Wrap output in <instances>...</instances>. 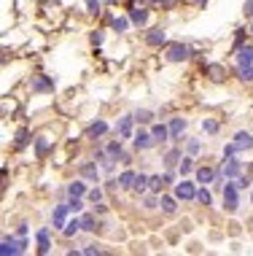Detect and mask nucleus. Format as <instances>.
I'll list each match as a JSON object with an SVG mask.
<instances>
[{"instance_id":"c03bdc74","label":"nucleus","mask_w":253,"mask_h":256,"mask_svg":"<svg viewBox=\"0 0 253 256\" xmlns=\"http://www.w3.org/2000/svg\"><path fill=\"white\" fill-rule=\"evenodd\" d=\"M103 38H105V35H103L100 30H97V32H92V43H95V46H100V43H103Z\"/></svg>"},{"instance_id":"09e8293b","label":"nucleus","mask_w":253,"mask_h":256,"mask_svg":"<svg viewBox=\"0 0 253 256\" xmlns=\"http://www.w3.org/2000/svg\"><path fill=\"white\" fill-rule=\"evenodd\" d=\"M16 235H19V238H24V235H27V224H19V229H16Z\"/></svg>"},{"instance_id":"a18cd8bd","label":"nucleus","mask_w":253,"mask_h":256,"mask_svg":"<svg viewBox=\"0 0 253 256\" xmlns=\"http://www.w3.org/2000/svg\"><path fill=\"white\" fill-rule=\"evenodd\" d=\"M243 8H245V16H251V19H253V0H245Z\"/></svg>"},{"instance_id":"a878e982","label":"nucleus","mask_w":253,"mask_h":256,"mask_svg":"<svg viewBox=\"0 0 253 256\" xmlns=\"http://www.w3.org/2000/svg\"><path fill=\"white\" fill-rule=\"evenodd\" d=\"M175 200H178V197H162V211H164V213H167V216H172V213H175V211H178V205H175Z\"/></svg>"},{"instance_id":"1a4fd4ad","label":"nucleus","mask_w":253,"mask_h":256,"mask_svg":"<svg viewBox=\"0 0 253 256\" xmlns=\"http://www.w3.org/2000/svg\"><path fill=\"white\" fill-rule=\"evenodd\" d=\"M132 124H135V116H124V119H119V124H116L119 137H132Z\"/></svg>"},{"instance_id":"6e6552de","label":"nucleus","mask_w":253,"mask_h":256,"mask_svg":"<svg viewBox=\"0 0 253 256\" xmlns=\"http://www.w3.org/2000/svg\"><path fill=\"white\" fill-rule=\"evenodd\" d=\"M240 173H243V162L235 159V156H229L224 165V175L226 178H240Z\"/></svg>"},{"instance_id":"5701e85b","label":"nucleus","mask_w":253,"mask_h":256,"mask_svg":"<svg viewBox=\"0 0 253 256\" xmlns=\"http://www.w3.org/2000/svg\"><path fill=\"white\" fill-rule=\"evenodd\" d=\"M135 178H137V175L132 173V170H126V173L119 175V186H122V189H132V186H135Z\"/></svg>"},{"instance_id":"f8f14e48","label":"nucleus","mask_w":253,"mask_h":256,"mask_svg":"<svg viewBox=\"0 0 253 256\" xmlns=\"http://www.w3.org/2000/svg\"><path fill=\"white\" fill-rule=\"evenodd\" d=\"M129 19L137 27H145V24H148V11L145 8H129Z\"/></svg>"},{"instance_id":"ddd939ff","label":"nucleus","mask_w":253,"mask_h":256,"mask_svg":"<svg viewBox=\"0 0 253 256\" xmlns=\"http://www.w3.org/2000/svg\"><path fill=\"white\" fill-rule=\"evenodd\" d=\"M235 146H237V151L253 148V135H251V132H237V135H235Z\"/></svg>"},{"instance_id":"412c9836","label":"nucleus","mask_w":253,"mask_h":256,"mask_svg":"<svg viewBox=\"0 0 253 256\" xmlns=\"http://www.w3.org/2000/svg\"><path fill=\"white\" fill-rule=\"evenodd\" d=\"M183 129H186V119H170V137H181L183 135Z\"/></svg>"},{"instance_id":"6ab92c4d","label":"nucleus","mask_w":253,"mask_h":256,"mask_svg":"<svg viewBox=\"0 0 253 256\" xmlns=\"http://www.w3.org/2000/svg\"><path fill=\"white\" fill-rule=\"evenodd\" d=\"M216 181V170L213 167H199L197 170V183H213Z\"/></svg>"},{"instance_id":"e433bc0d","label":"nucleus","mask_w":253,"mask_h":256,"mask_svg":"<svg viewBox=\"0 0 253 256\" xmlns=\"http://www.w3.org/2000/svg\"><path fill=\"white\" fill-rule=\"evenodd\" d=\"M202 129H205L208 135H216V132H218V122H213V119H205V122H202Z\"/></svg>"},{"instance_id":"393cba45","label":"nucleus","mask_w":253,"mask_h":256,"mask_svg":"<svg viewBox=\"0 0 253 256\" xmlns=\"http://www.w3.org/2000/svg\"><path fill=\"white\" fill-rule=\"evenodd\" d=\"M237 62H253V46H237Z\"/></svg>"},{"instance_id":"aec40b11","label":"nucleus","mask_w":253,"mask_h":256,"mask_svg":"<svg viewBox=\"0 0 253 256\" xmlns=\"http://www.w3.org/2000/svg\"><path fill=\"white\" fill-rule=\"evenodd\" d=\"M81 224H84V232H100V229H103V224H100L95 216H89V213L81 219Z\"/></svg>"},{"instance_id":"a211bd4d","label":"nucleus","mask_w":253,"mask_h":256,"mask_svg":"<svg viewBox=\"0 0 253 256\" xmlns=\"http://www.w3.org/2000/svg\"><path fill=\"white\" fill-rule=\"evenodd\" d=\"M81 229H84L81 219H73V221H68V224L62 227V235H65V238H73V235H78Z\"/></svg>"},{"instance_id":"2eb2a0df","label":"nucleus","mask_w":253,"mask_h":256,"mask_svg":"<svg viewBox=\"0 0 253 256\" xmlns=\"http://www.w3.org/2000/svg\"><path fill=\"white\" fill-rule=\"evenodd\" d=\"M237 78L240 81H253V62H237Z\"/></svg>"},{"instance_id":"b1692460","label":"nucleus","mask_w":253,"mask_h":256,"mask_svg":"<svg viewBox=\"0 0 253 256\" xmlns=\"http://www.w3.org/2000/svg\"><path fill=\"white\" fill-rule=\"evenodd\" d=\"M68 194L70 197H84V194H89V192H86V183L84 181H73L70 186H68Z\"/></svg>"},{"instance_id":"7ed1b4c3","label":"nucleus","mask_w":253,"mask_h":256,"mask_svg":"<svg viewBox=\"0 0 253 256\" xmlns=\"http://www.w3.org/2000/svg\"><path fill=\"white\" fill-rule=\"evenodd\" d=\"M189 54H191V49L189 46H183V43H172L167 46V62H183V60H189Z\"/></svg>"},{"instance_id":"39448f33","label":"nucleus","mask_w":253,"mask_h":256,"mask_svg":"<svg viewBox=\"0 0 253 256\" xmlns=\"http://www.w3.org/2000/svg\"><path fill=\"white\" fill-rule=\"evenodd\" d=\"M132 143H135L137 151H148L151 146H156V140H154V135H151V132H137V135H132Z\"/></svg>"},{"instance_id":"dca6fc26","label":"nucleus","mask_w":253,"mask_h":256,"mask_svg":"<svg viewBox=\"0 0 253 256\" xmlns=\"http://www.w3.org/2000/svg\"><path fill=\"white\" fill-rule=\"evenodd\" d=\"M105 132H108V124H105L103 119L92 122L89 129H86V135H89V137H100V135H105Z\"/></svg>"},{"instance_id":"79ce46f5","label":"nucleus","mask_w":253,"mask_h":256,"mask_svg":"<svg viewBox=\"0 0 253 256\" xmlns=\"http://www.w3.org/2000/svg\"><path fill=\"white\" fill-rule=\"evenodd\" d=\"M86 8H89V14H97V11H100V3H97V0H86Z\"/></svg>"},{"instance_id":"9b49d317","label":"nucleus","mask_w":253,"mask_h":256,"mask_svg":"<svg viewBox=\"0 0 253 256\" xmlns=\"http://www.w3.org/2000/svg\"><path fill=\"white\" fill-rule=\"evenodd\" d=\"M145 43H148V46H164V43H167V35H164L162 27H156V30H151L148 35H145Z\"/></svg>"},{"instance_id":"f704fd0d","label":"nucleus","mask_w":253,"mask_h":256,"mask_svg":"<svg viewBox=\"0 0 253 256\" xmlns=\"http://www.w3.org/2000/svg\"><path fill=\"white\" fill-rule=\"evenodd\" d=\"M145 186H148V178H145V175H137V178H135V186H132V189H135L137 194H143Z\"/></svg>"},{"instance_id":"f3484780","label":"nucleus","mask_w":253,"mask_h":256,"mask_svg":"<svg viewBox=\"0 0 253 256\" xmlns=\"http://www.w3.org/2000/svg\"><path fill=\"white\" fill-rule=\"evenodd\" d=\"M38 251L41 254H49L51 251V243H49V229H38Z\"/></svg>"},{"instance_id":"37998d69","label":"nucleus","mask_w":253,"mask_h":256,"mask_svg":"<svg viewBox=\"0 0 253 256\" xmlns=\"http://www.w3.org/2000/svg\"><path fill=\"white\" fill-rule=\"evenodd\" d=\"M248 183H251L248 175H240V178H237V186H240V189H248Z\"/></svg>"},{"instance_id":"3c124183","label":"nucleus","mask_w":253,"mask_h":256,"mask_svg":"<svg viewBox=\"0 0 253 256\" xmlns=\"http://www.w3.org/2000/svg\"><path fill=\"white\" fill-rule=\"evenodd\" d=\"M148 3H151V5H156V3H159V5H162V0H148Z\"/></svg>"},{"instance_id":"a19ab883","label":"nucleus","mask_w":253,"mask_h":256,"mask_svg":"<svg viewBox=\"0 0 253 256\" xmlns=\"http://www.w3.org/2000/svg\"><path fill=\"white\" fill-rule=\"evenodd\" d=\"M235 154H237V146H235V143L224 146V156H226V159H229V156H235Z\"/></svg>"},{"instance_id":"2f4dec72","label":"nucleus","mask_w":253,"mask_h":256,"mask_svg":"<svg viewBox=\"0 0 253 256\" xmlns=\"http://www.w3.org/2000/svg\"><path fill=\"white\" fill-rule=\"evenodd\" d=\"M208 73H210V78H213V81H221V78H224V70H221V65H208Z\"/></svg>"},{"instance_id":"f257e3e1","label":"nucleus","mask_w":253,"mask_h":256,"mask_svg":"<svg viewBox=\"0 0 253 256\" xmlns=\"http://www.w3.org/2000/svg\"><path fill=\"white\" fill-rule=\"evenodd\" d=\"M224 208L229 213H235L237 208H240V186H237V181L235 183H226V186H224Z\"/></svg>"},{"instance_id":"f03ea898","label":"nucleus","mask_w":253,"mask_h":256,"mask_svg":"<svg viewBox=\"0 0 253 256\" xmlns=\"http://www.w3.org/2000/svg\"><path fill=\"white\" fill-rule=\"evenodd\" d=\"M24 248H27V243L24 238H3V246H0V254L8 256V254H24Z\"/></svg>"},{"instance_id":"49530a36","label":"nucleus","mask_w":253,"mask_h":256,"mask_svg":"<svg viewBox=\"0 0 253 256\" xmlns=\"http://www.w3.org/2000/svg\"><path fill=\"white\" fill-rule=\"evenodd\" d=\"M84 254H105V251H103L100 246H86V248H84Z\"/></svg>"},{"instance_id":"ea45409f","label":"nucleus","mask_w":253,"mask_h":256,"mask_svg":"<svg viewBox=\"0 0 253 256\" xmlns=\"http://www.w3.org/2000/svg\"><path fill=\"white\" fill-rule=\"evenodd\" d=\"M89 200L95 202V205H97V202H103V189H92V192H89Z\"/></svg>"},{"instance_id":"4c0bfd02","label":"nucleus","mask_w":253,"mask_h":256,"mask_svg":"<svg viewBox=\"0 0 253 256\" xmlns=\"http://www.w3.org/2000/svg\"><path fill=\"white\" fill-rule=\"evenodd\" d=\"M156 205H162V200H156V197H145V200H143V208H145V211H154Z\"/></svg>"},{"instance_id":"8fccbe9b","label":"nucleus","mask_w":253,"mask_h":256,"mask_svg":"<svg viewBox=\"0 0 253 256\" xmlns=\"http://www.w3.org/2000/svg\"><path fill=\"white\" fill-rule=\"evenodd\" d=\"M175 3H181V0H162V5H164V8H172Z\"/></svg>"},{"instance_id":"c85d7f7f","label":"nucleus","mask_w":253,"mask_h":256,"mask_svg":"<svg viewBox=\"0 0 253 256\" xmlns=\"http://www.w3.org/2000/svg\"><path fill=\"white\" fill-rule=\"evenodd\" d=\"M81 175H86V178H92V181H97V165L84 162V165H81Z\"/></svg>"},{"instance_id":"473e14b6","label":"nucleus","mask_w":253,"mask_h":256,"mask_svg":"<svg viewBox=\"0 0 253 256\" xmlns=\"http://www.w3.org/2000/svg\"><path fill=\"white\" fill-rule=\"evenodd\" d=\"M30 143V132L27 129H19V135H16V148H24Z\"/></svg>"},{"instance_id":"72a5a7b5","label":"nucleus","mask_w":253,"mask_h":256,"mask_svg":"<svg viewBox=\"0 0 253 256\" xmlns=\"http://www.w3.org/2000/svg\"><path fill=\"white\" fill-rule=\"evenodd\" d=\"M148 186H151V192H159V189L164 186V178H162V175H151V178H148Z\"/></svg>"},{"instance_id":"9d476101","label":"nucleus","mask_w":253,"mask_h":256,"mask_svg":"<svg viewBox=\"0 0 253 256\" xmlns=\"http://www.w3.org/2000/svg\"><path fill=\"white\" fill-rule=\"evenodd\" d=\"M108 156H111V159H122V162H129V156H126V151L122 148V140H113V143H108Z\"/></svg>"},{"instance_id":"cd10ccee","label":"nucleus","mask_w":253,"mask_h":256,"mask_svg":"<svg viewBox=\"0 0 253 256\" xmlns=\"http://www.w3.org/2000/svg\"><path fill=\"white\" fill-rule=\"evenodd\" d=\"M46 151H49V140H46V137H35V156L38 159H43Z\"/></svg>"},{"instance_id":"864d4df0","label":"nucleus","mask_w":253,"mask_h":256,"mask_svg":"<svg viewBox=\"0 0 253 256\" xmlns=\"http://www.w3.org/2000/svg\"><path fill=\"white\" fill-rule=\"evenodd\" d=\"M194 3H202V0H194Z\"/></svg>"},{"instance_id":"603ef678","label":"nucleus","mask_w":253,"mask_h":256,"mask_svg":"<svg viewBox=\"0 0 253 256\" xmlns=\"http://www.w3.org/2000/svg\"><path fill=\"white\" fill-rule=\"evenodd\" d=\"M251 32H253V22H251Z\"/></svg>"},{"instance_id":"4be33fe9","label":"nucleus","mask_w":253,"mask_h":256,"mask_svg":"<svg viewBox=\"0 0 253 256\" xmlns=\"http://www.w3.org/2000/svg\"><path fill=\"white\" fill-rule=\"evenodd\" d=\"M181 159H183V156H181V151H178V148H170L167 154H164V159H162V162H164V165H167V167L172 170V167H175Z\"/></svg>"},{"instance_id":"423d86ee","label":"nucleus","mask_w":253,"mask_h":256,"mask_svg":"<svg viewBox=\"0 0 253 256\" xmlns=\"http://www.w3.org/2000/svg\"><path fill=\"white\" fill-rule=\"evenodd\" d=\"M30 87H32V92H51L54 89V78L51 76H38V78L30 81Z\"/></svg>"},{"instance_id":"4468645a","label":"nucleus","mask_w":253,"mask_h":256,"mask_svg":"<svg viewBox=\"0 0 253 256\" xmlns=\"http://www.w3.org/2000/svg\"><path fill=\"white\" fill-rule=\"evenodd\" d=\"M151 135H154L156 143H167L170 140V127H164V124H154V127H151Z\"/></svg>"},{"instance_id":"7c9ffc66","label":"nucleus","mask_w":253,"mask_h":256,"mask_svg":"<svg viewBox=\"0 0 253 256\" xmlns=\"http://www.w3.org/2000/svg\"><path fill=\"white\" fill-rule=\"evenodd\" d=\"M197 202H202V205H213V194L208 189H199L197 192Z\"/></svg>"},{"instance_id":"5fc2aeb1","label":"nucleus","mask_w":253,"mask_h":256,"mask_svg":"<svg viewBox=\"0 0 253 256\" xmlns=\"http://www.w3.org/2000/svg\"><path fill=\"white\" fill-rule=\"evenodd\" d=\"M54 3H59V0H54Z\"/></svg>"},{"instance_id":"c756f323","label":"nucleus","mask_w":253,"mask_h":256,"mask_svg":"<svg viewBox=\"0 0 253 256\" xmlns=\"http://www.w3.org/2000/svg\"><path fill=\"white\" fill-rule=\"evenodd\" d=\"M132 116H135V122H137V124H148V122H151V116H154V114L143 108V111H135Z\"/></svg>"},{"instance_id":"0eeeda50","label":"nucleus","mask_w":253,"mask_h":256,"mask_svg":"<svg viewBox=\"0 0 253 256\" xmlns=\"http://www.w3.org/2000/svg\"><path fill=\"white\" fill-rule=\"evenodd\" d=\"M68 213H70V205H68V202H65V205H57V208H54V213H51L54 229H62V227H65V219H68Z\"/></svg>"},{"instance_id":"de8ad7c7","label":"nucleus","mask_w":253,"mask_h":256,"mask_svg":"<svg viewBox=\"0 0 253 256\" xmlns=\"http://www.w3.org/2000/svg\"><path fill=\"white\" fill-rule=\"evenodd\" d=\"M199 148H202V146H199V140H189V154H197Z\"/></svg>"},{"instance_id":"c9c22d12","label":"nucleus","mask_w":253,"mask_h":256,"mask_svg":"<svg viewBox=\"0 0 253 256\" xmlns=\"http://www.w3.org/2000/svg\"><path fill=\"white\" fill-rule=\"evenodd\" d=\"M178 170H181V175L191 173V170H194V162H191L189 156H183V159H181V165H178Z\"/></svg>"},{"instance_id":"58836bf2","label":"nucleus","mask_w":253,"mask_h":256,"mask_svg":"<svg viewBox=\"0 0 253 256\" xmlns=\"http://www.w3.org/2000/svg\"><path fill=\"white\" fill-rule=\"evenodd\" d=\"M68 205H70V211H73V213H78V211L84 208V202H81V197H70Z\"/></svg>"},{"instance_id":"20e7f679","label":"nucleus","mask_w":253,"mask_h":256,"mask_svg":"<svg viewBox=\"0 0 253 256\" xmlns=\"http://www.w3.org/2000/svg\"><path fill=\"white\" fill-rule=\"evenodd\" d=\"M175 197H178V200H197L194 183H191V181H181V183L175 186Z\"/></svg>"},{"instance_id":"bb28decb","label":"nucleus","mask_w":253,"mask_h":256,"mask_svg":"<svg viewBox=\"0 0 253 256\" xmlns=\"http://www.w3.org/2000/svg\"><path fill=\"white\" fill-rule=\"evenodd\" d=\"M129 22L132 19H124V16H116V19H111V27L116 30V32H126V27H129Z\"/></svg>"}]
</instances>
